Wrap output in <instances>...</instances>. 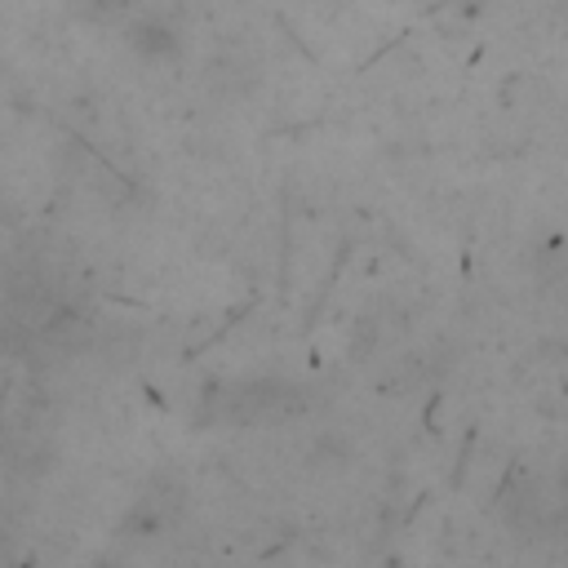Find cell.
I'll return each mask as SVG.
<instances>
[{
	"instance_id": "cell-1",
	"label": "cell",
	"mask_w": 568,
	"mask_h": 568,
	"mask_svg": "<svg viewBox=\"0 0 568 568\" xmlns=\"http://www.w3.org/2000/svg\"><path fill=\"white\" fill-rule=\"evenodd\" d=\"M129 49L142 58V62H164L178 53V36L164 27V22H133L129 27Z\"/></svg>"
}]
</instances>
